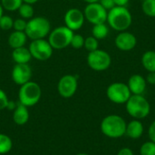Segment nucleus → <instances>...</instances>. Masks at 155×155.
<instances>
[{
    "label": "nucleus",
    "instance_id": "nucleus-1",
    "mask_svg": "<svg viewBox=\"0 0 155 155\" xmlns=\"http://www.w3.org/2000/svg\"><path fill=\"white\" fill-rule=\"evenodd\" d=\"M106 22H108L109 26L114 30L123 32L131 26L133 16L127 7L115 5L108 11Z\"/></svg>",
    "mask_w": 155,
    "mask_h": 155
},
{
    "label": "nucleus",
    "instance_id": "nucleus-2",
    "mask_svg": "<svg viewBox=\"0 0 155 155\" xmlns=\"http://www.w3.org/2000/svg\"><path fill=\"white\" fill-rule=\"evenodd\" d=\"M126 125L127 124L123 117L116 114H111L103 119L101 123V131L105 136L117 139L125 134Z\"/></svg>",
    "mask_w": 155,
    "mask_h": 155
},
{
    "label": "nucleus",
    "instance_id": "nucleus-3",
    "mask_svg": "<svg viewBox=\"0 0 155 155\" xmlns=\"http://www.w3.org/2000/svg\"><path fill=\"white\" fill-rule=\"evenodd\" d=\"M51 32V24L49 20L44 16L32 17L27 21L25 33L31 40L44 39L48 36Z\"/></svg>",
    "mask_w": 155,
    "mask_h": 155
},
{
    "label": "nucleus",
    "instance_id": "nucleus-4",
    "mask_svg": "<svg viewBox=\"0 0 155 155\" xmlns=\"http://www.w3.org/2000/svg\"><path fill=\"white\" fill-rule=\"evenodd\" d=\"M125 107L129 115L137 120L147 117L151 112V105L143 94H132Z\"/></svg>",
    "mask_w": 155,
    "mask_h": 155
},
{
    "label": "nucleus",
    "instance_id": "nucleus-5",
    "mask_svg": "<svg viewBox=\"0 0 155 155\" xmlns=\"http://www.w3.org/2000/svg\"><path fill=\"white\" fill-rule=\"evenodd\" d=\"M41 96L42 90L40 85L33 81H29L21 85L18 91L19 103L26 107H32L35 105L40 101Z\"/></svg>",
    "mask_w": 155,
    "mask_h": 155
},
{
    "label": "nucleus",
    "instance_id": "nucleus-6",
    "mask_svg": "<svg viewBox=\"0 0 155 155\" xmlns=\"http://www.w3.org/2000/svg\"><path fill=\"white\" fill-rule=\"evenodd\" d=\"M74 32L65 25L53 29L48 35V42L53 49H64L70 45Z\"/></svg>",
    "mask_w": 155,
    "mask_h": 155
},
{
    "label": "nucleus",
    "instance_id": "nucleus-7",
    "mask_svg": "<svg viewBox=\"0 0 155 155\" xmlns=\"http://www.w3.org/2000/svg\"><path fill=\"white\" fill-rule=\"evenodd\" d=\"M111 64V55L104 50L97 49L95 51L89 52L87 55V64L94 71H105L110 67Z\"/></svg>",
    "mask_w": 155,
    "mask_h": 155
},
{
    "label": "nucleus",
    "instance_id": "nucleus-8",
    "mask_svg": "<svg viewBox=\"0 0 155 155\" xmlns=\"http://www.w3.org/2000/svg\"><path fill=\"white\" fill-rule=\"evenodd\" d=\"M106 95L108 99L117 104H126L131 97L132 94L129 87L124 83H113L106 89Z\"/></svg>",
    "mask_w": 155,
    "mask_h": 155
},
{
    "label": "nucleus",
    "instance_id": "nucleus-9",
    "mask_svg": "<svg viewBox=\"0 0 155 155\" xmlns=\"http://www.w3.org/2000/svg\"><path fill=\"white\" fill-rule=\"evenodd\" d=\"M28 49L32 58H35L38 61H46L51 58L54 50L48 40H45V38L32 40Z\"/></svg>",
    "mask_w": 155,
    "mask_h": 155
},
{
    "label": "nucleus",
    "instance_id": "nucleus-10",
    "mask_svg": "<svg viewBox=\"0 0 155 155\" xmlns=\"http://www.w3.org/2000/svg\"><path fill=\"white\" fill-rule=\"evenodd\" d=\"M107 14L108 11L103 7L99 2L88 4L84 11V18L93 25L105 23L107 20Z\"/></svg>",
    "mask_w": 155,
    "mask_h": 155
},
{
    "label": "nucleus",
    "instance_id": "nucleus-11",
    "mask_svg": "<svg viewBox=\"0 0 155 155\" xmlns=\"http://www.w3.org/2000/svg\"><path fill=\"white\" fill-rule=\"evenodd\" d=\"M78 81L76 76L73 74H65L62 76L57 84V91L63 98H71L77 91Z\"/></svg>",
    "mask_w": 155,
    "mask_h": 155
},
{
    "label": "nucleus",
    "instance_id": "nucleus-12",
    "mask_svg": "<svg viewBox=\"0 0 155 155\" xmlns=\"http://www.w3.org/2000/svg\"><path fill=\"white\" fill-rule=\"evenodd\" d=\"M84 20L85 18L84 12H82L78 8H71L67 10L64 17V25L73 32L81 29L84 25Z\"/></svg>",
    "mask_w": 155,
    "mask_h": 155
},
{
    "label": "nucleus",
    "instance_id": "nucleus-13",
    "mask_svg": "<svg viewBox=\"0 0 155 155\" xmlns=\"http://www.w3.org/2000/svg\"><path fill=\"white\" fill-rule=\"evenodd\" d=\"M11 77L15 84L21 86L31 81L32 69L28 64H15L12 69Z\"/></svg>",
    "mask_w": 155,
    "mask_h": 155
},
{
    "label": "nucleus",
    "instance_id": "nucleus-14",
    "mask_svg": "<svg viewBox=\"0 0 155 155\" xmlns=\"http://www.w3.org/2000/svg\"><path fill=\"white\" fill-rule=\"evenodd\" d=\"M114 44L119 50L123 52H128L132 51L136 46L137 39L134 34L127 31H123L116 35Z\"/></svg>",
    "mask_w": 155,
    "mask_h": 155
},
{
    "label": "nucleus",
    "instance_id": "nucleus-15",
    "mask_svg": "<svg viewBox=\"0 0 155 155\" xmlns=\"http://www.w3.org/2000/svg\"><path fill=\"white\" fill-rule=\"evenodd\" d=\"M127 85L132 94H143L146 89L147 82L143 76L136 74L129 78Z\"/></svg>",
    "mask_w": 155,
    "mask_h": 155
},
{
    "label": "nucleus",
    "instance_id": "nucleus-16",
    "mask_svg": "<svg viewBox=\"0 0 155 155\" xmlns=\"http://www.w3.org/2000/svg\"><path fill=\"white\" fill-rule=\"evenodd\" d=\"M29 112L28 107L25 106L22 104H18L13 113V121L17 125H24L29 120Z\"/></svg>",
    "mask_w": 155,
    "mask_h": 155
},
{
    "label": "nucleus",
    "instance_id": "nucleus-17",
    "mask_svg": "<svg viewBox=\"0 0 155 155\" xmlns=\"http://www.w3.org/2000/svg\"><path fill=\"white\" fill-rule=\"evenodd\" d=\"M11 56L15 64H28L32 59L30 51L25 46L13 49Z\"/></svg>",
    "mask_w": 155,
    "mask_h": 155
},
{
    "label": "nucleus",
    "instance_id": "nucleus-18",
    "mask_svg": "<svg viewBox=\"0 0 155 155\" xmlns=\"http://www.w3.org/2000/svg\"><path fill=\"white\" fill-rule=\"evenodd\" d=\"M143 124L141 121L135 119L131 121L126 125V131L125 134L132 138V139H138L143 135Z\"/></svg>",
    "mask_w": 155,
    "mask_h": 155
},
{
    "label": "nucleus",
    "instance_id": "nucleus-19",
    "mask_svg": "<svg viewBox=\"0 0 155 155\" xmlns=\"http://www.w3.org/2000/svg\"><path fill=\"white\" fill-rule=\"evenodd\" d=\"M27 38L28 37L25 32L14 31L13 33L10 34V35L8 37V45L13 49L23 47L25 45Z\"/></svg>",
    "mask_w": 155,
    "mask_h": 155
},
{
    "label": "nucleus",
    "instance_id": "nucleus-20",
    "mask_svg": "<svg viewBox=\"0 0 155 155\" xmlns=\"http://www.w3.org/2000/svg\"><path fill=\"white\" fill-rule=\"evenodd\" d=\"M142 64L146 71L155 72V51H146L142 56Z\"/></svg>",
    "mask_w": 155,
    "mask_h": 155
},
{
    "label": "nucleus",
    "instance_id": "nucleus-21",
    "mask_svg": "<svg viewBox=\"0 0 155 155\" xmlns=\"http://www.w3.org/2000/svg\"><path fill=\"white\" fill-rule=\"evenodd\" d=\"M108 34H109V27L105 25V23L94 25L92 28V35L95 37L97 40H102L106 38Z\"/></svg>",
    "mask_w": 155,
    "mask_h": 155
},
{
    "label": "nucleus",
    "instance_id": "nucleus-22",
    "mask_svg": "<svg viewBox=\"0 0 155 155\" xmlns=\"http://www.w3.org/2000/svg\"><path fill=\"white\" fill-rule=\"evenodd\" d=\"M13 148V142L9 136L5 134H0V154L9 153Z\"/></svg>",
    "mask_w": 155,
    "mask_h": 155
},
{
    "label": "nucleus",
    "instance_id": "nucleus-23",
    "mask_svg": "<svg viewBox=\"0 0 155 155\" xmlns=\"http://www.w3.org/2000/svg\"><path fill=\"white\" fill-rule=\"evenodd\" d=\"M18 13L19 15L21 16V18L24 19H31L32 17H34V14H35V10L32 5L30 4H26V3H23L21 5V6L18 8Z\"/></svg>",
    "mask_w": 155,
    "mask_h": 155
},
{
    "label": "nucleus",
    "instance_id": "nucleus-24",
    "mask_svg": "<svg viewBox=\"0 0 155 155\" xmlns=\"http://www.w3.org/2000/svg\"><path fill=\"white\" fill-rule=\"evenodd\" d=\"M0 3L4 9L13 12L18 10V8L24 2L23 0H0Z\"/></svg>",
    "mask_w": 155,
    "mask_h": 155
},
{
    "label": "nucleus",
    "instance_id": "nucleus-25",
    "mask_svg": "<svg viewBox=\"0 0 155 155\" xmlns=\"http://www.w3.org/2000/svg\"><path fill=\"white\" fill-rule=\"evenodd\" d=\"M142 10L149 17H155V0H143Z\"/></svg>",
    "mask_w": 155,
    "mask_h": 155
},
{
    "label": "nucleus",
    "instance_id": "nucleus-26",
    "mask_svg": "<svg viewBox=\"0 0 155 155\" xmlns=\"http://www.w3.org/2000/svg\"><path fill=\"white\" fill-rule=\"evenodd\" d=\"M99 46V43L98 40L92 36H88L84 39V47L88 51V52H93L98 49Z\"/></svg>",
    "mask_w": 155,
    "mask_h": 155
},
{
    "label": "nucleus",
    "instance_id": "nucleus-27",
    "mask_svg": "<svg viewBox=\"0 0 155 155\" xmlns=\"http://www.w3.org/2000/svg\"><path fill=\"white\" fill-rule=\"evenodd\" d=\"M141 155H155V143L150 141L142 144L140 148Z\"/></svg>",
    "mask_w": 155,
    "mask_h": 155
},
{
    "label": "nucleus",
    "instance_id": "nucleus-28",
    "mask_svg": "<svg viewBox=\"0 0 155 155\" xmlns=\"http://www.w3.org/2000/svg\"><path fill=\"white\" fill-rule=\"evenodd\" d=\"M13 25H14V19L9 16V15H3L0 18V29H2L3 31H7L13 28Z\"/></svg>",
    "mask_w": 155,
    "mask_h": 155
},
{
    "label": "nucleus",
    "instance_id": "nucleus-29",
    "mask_svg": "<svg viewBox=\"0 0 155 155\" xmlns=\"http://www.w3.org/2000/svg\"><path fill=\"white\" fill-rule=\"evenodd\" d=\"M84 38L83 37V35L80 34H74L70 45L74 49H80L84 47Z\"/></svg>",
    "mask_w": 155,
    "mask_h": 155
},
{
    "label": "nucleus",
    "instance_id": "nucleus-30",
    "mask_svg": "<svg viewBox=\"0 0 155 155\" xmlns=\"http://www.w3.org/2000/svg\"><path fill=\"white\" fill-rule=\"evenodd\" d=\"M26 25H27V21H25V19H24V18H17V19L14 20V25H13L14 31L25 32V28H26Z\"/></svg>",
    "mask_w": 155,
    "mask_h": 155
},
{
    "label": "nucleus",
    "instance_id": "nucleus-31",
    "mask_svg": "<svg viewBox=\"0 0 155 155\" xmlns=\"http://www.w3.org/2000/svg\"><path fill=\"white\" fill-rule=\"evenodd\" d=\"M9 104V100L7 97V94L2 89H0V110H4L7 108Z\"/></svg>",
    "mask_w": 155,
    "mask_h": 155
},
{
    "label": "nucleus",
    "instance_id": "nucleus-32",
    "mask_svg": "<svg viewBox=\"0 0 155 155\" xmlns=\"http://www.w3.org/2000/svg\"><path fill=\"white\" fill-rule=\"evenodd\" d=\"M99 3L102 5L103 7H104L107 11L111 10L113 7L115 6L114 0H99Z\"/></svg>",
    "mask_w": 155,
    "mask_h": 155
},
{
    "label": "nucleus",
    "instance_id": "nucleus-33",
    "mask_svg": "<svg viewBox=\"0 0 155 155\" xmlns=\"http://www.w3.org/2000/svg\"><path fill=\"white\" fill-rule=\"evenodd\" d=\"M148 135H149V139L150 141L155 143V121L152 123V124L149 127L148 130Z\"/></svg>",
    "mask_w": 155,
    "mask_h": 155
},
{
    "label": "nucleus",
    "instance_id": "nucleus-34",
    "mask_svg": "<svg viewBox=\"0 0 155 155\" xmlns=\"http://www.w3.org/2000/svg\"><path fill=\"white\" fill-rule=\"evenodd\" d=\"M117 155H134V152H133L130 148L124 147V148H122V149L118 152Z\"/></svg>",
    "mask_w": 155,
    "mask_h": 155
},
{
    "label": "nucleus",
    "instance_id": "nucleus-35",
    "mask_svg": "<svg viewBox=\"0 0 155 155\" xmlns=\"http://www.w3.org/2000/svg\"><path fill=\"white\" fill-rule=\"evenodd\" d=\"M145 79L147 83L151 84H155V72H150Z\"/></svg>",
    "mask_w": 155,
    "mask_h": 155
},
{
    "label": "nucleus",
    "instance_id": "nucleus-36",
    "mask_svg": "<svg viewBox=\"0 0 155 155\" xmlns=\"http://www.w3.org/2000/svg\"><path fill=\"white\" fill-rule=\"evenodd\" d=\"M114 4L115 5H118V6H125L130 0H114Z\"/></svg>",
    "mask_w": 155,
    "mask_h": 155
},
{
    "label": "nucleus",
    "instance_id": "nucleus-37",
    "mask_svg": "<svg viewBox=\"0 0 155 155\" xmlns=\"http://www.w3.org/2000/svg\"><path fill=\"white\" fill-rule=\"evenodd\" d=\"M38 0H23L24 3H26V4H30V5H33L35 3H36Z\"/></svg>",
    "mask_w": 155,
    "mask_h": 155
},
{
    "label": "nucleus",
    "instance_id": "nucleus-38",
    "mask_svg": "<svg viewBox=\"0 0 155 155\" xmlns=\"http://www.w3.org/2000/svg\"><path fill=\"white\" fill-rule=\"evenodd\" d=\"M84 2H86L87 4H92V3H97L99 2V0H84Z\"/></svg>",
    "mask_w": 155,
    "mask_h": 155
},
{
    "label": "nucleus",
    "instance_id": "nucleus-39",
    "mask_svg": "<svg viewBox=\"0 0 155 155\" xmlns=\"http://www.w3.org/2000/svg\"><path fill=\"white\" fill-rule=\"evenodd\" d=\"M3 13H4V8H3L2 5H1V3H0V18H1V16L4 15Z\"/></svg>",
    "mask_w": 155,
    "mask_h": 155
},
{
    "label": "nucleus",
    "instance_id": "nucleus-40",
    "mask_svg": "<svg viewBox=\"0 0 155 155\" xmlns=\"http://www.w3.org/2000/svg\"><path fill=\"white\" fill-rule=\"evenodd\" d=\"M76 155H89V154H87V153H78V154H76Z\"/></svg>",
    "mask_w": 155,
    "mask_h": 155
}]
</instances>
